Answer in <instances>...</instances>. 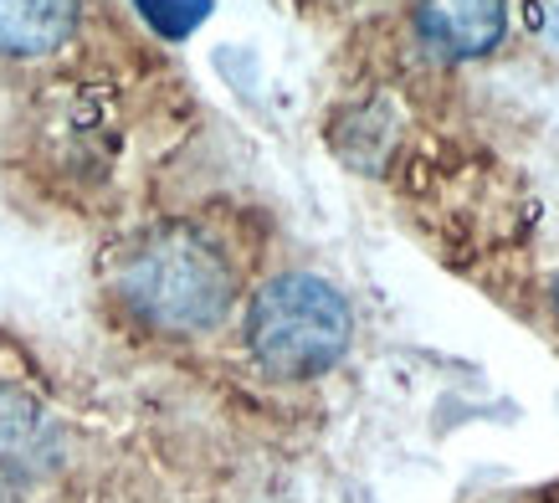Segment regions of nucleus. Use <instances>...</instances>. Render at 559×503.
I'll return each instance as SVG.
<instances>
[{
    "label": "nucleus",
    "mask_w": 559,
    "mask_h": 503,
    "mask_svg": "<svg viewBox=\"0 0 559 503\" xmlns=\"http://www.w3.org/2000/svg\"><path fill=\"white\" fill-rule=\"evenodd\" d=\"M119 293L159 335H205L226 319L237 299V272L216 236L201 226H159L129 252L119 272Z\"/></svg>",
    "instance_id": "1"
},
{
    "label": "nucleus",
    "mask_w": 559,
    "mask_h": 503,
    "mask_svg": "<svg viewBox=\"0 0 559 503\" xmlns=\"http://www.w3.org/2000/svg\"><path fill=\"white\" fill-rule=\"evenodd\" d=\"M355 339V314L344 293L319 272H277L257 288L247 314V344L257 365L277 381H313L334 370Z\"/></svg>",
    "instance_id": "2"
},
{
    "label": "nucleus",
    "mask_w": 559,
    "mask_h": 503,
    "mask_svg": "<svg viewBox=\"0 0 559 503\" xmlns=\"http://www.w3.org/2000/svg\"><path fill=\"white\" fill-rule=\"evenodd\" d=\"M509 0H416V36L441 62H473L503 42Z\"/></svg>",
    "instance_id": "3"
},
{
    "label": "nucleus",
    "mask_w": 559,
    "mask_h": 503,
    "mask_svg": "<svg viewBox=\"0 0 559 503\" xmlns=\"http://www.w3.org/2000/svg\"><path fill=\"white\" fill-rule=\"evenodd\" d=\"M83 0H0V51L5 57H47L72 36Z\"/></svg>",
    "instance_id": "4"
},
{
    "label": "nucleus",
    "mask_w": 559,
    "mask_h": 503,
    "mask_svg": "<svg viewBox=\"0 0 559 503\" xmlns=\"http://www.w3.org/2000/svg\"><path fill=\"white\" fill-rule=\"evenodd\" d=\"M47 417L26 396L0 390V468H32L47 457Z\"/></svg>",
    "instance_id": "5"
},
{
    "label": "nucleus",
    "mask_w": 559,
    "mask_h": 503,
    "mask_svg": "<svg viewBox=\"0 0 559 503\" xmlns=\"http://www.w3.org/2000/svg\"><path fill=\"white\" fill-rule=\"evenodd\" d=\"M139 11H144L165 36H186L190 26L211 11V0H139Z\"/></svg>",
    "instance_id": "6"
},
{
    "label": "nucleus",
    "mask_w": 559,
    "mask_h": 503,
    "mask_svg": "<svg viewBox=\"0 0 559 503\" xmlns=\"http://www.w3.org/2000/svg\"><path fill=\"white\" fill-rule=\"evenodd\" d=\"M555 308H559V278H555Z\"/></svg>",
    "instance_id": "7"
}]
</instances>
